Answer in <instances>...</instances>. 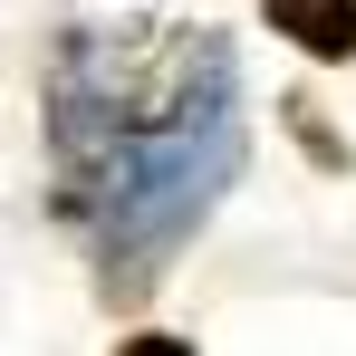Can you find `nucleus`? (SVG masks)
Returning <instances> with one entry per match:
<instances>
[{"mask_svg": "<svg viewBox=\"0 0 356 356\" xmlns=\"http://www.w3.org/2000/svg\"><path fill=\"white\" fill-rule=\"evenodd\" d=\"M260 19L308 58H356V0H260Z\"/></svg>", "mask_w": 356, "mask_h": 356, "instance_id": "obj_1", "label": "nucleus"}, {"mask_svg": "<svg viewBox=\"0 0 356 356\" xmlns=\"http://www.w3.org/2000/svg\"><path fill=\"white\" fill-rule=\"evenodd\" d=\"M116 356H193V337H125Z\"/></svg>", "mask_w": 356, "mask_h": 356, "instance_id": "obj_2", "label": "nucleus"}]
</instances>
